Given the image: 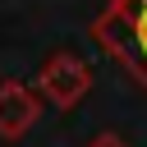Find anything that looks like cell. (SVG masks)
I'll list each match as a JSON object with an SVG mask.
<instances>
[{"instance_id": "cell-3", "label": "cell", "mask_w": 147, "mask_h": 147, "mask_svg": "<svg viewBox=\"0 0 147 147\" xmlns=\"http://www.w3.org/2000/svg\"><path fill=\"white\" fill-rule=\"evenodd\" d=\"M87 147H129V138H119V133H96Z\"/></svg>"}, {"instance_id": "cell-2", "label": "cell", "mask_w": 147, "mask_h": 147, "mask_svg": "<svg viewBox=\"0 0 147 147\" xmlns=\"http://www.w3.org/2000/svg\"><path fill=\"white\" fill-rule=\"evenodd\" d=\"M41 106H37V92L18 78L0 83V138H23L32 124H37Z\"/></svg>"}, {"instance_id": "cell-1", "label": "cell", "mask_w": 147, "mask_h": 147, "mask_svg": "<svg viewBox=\"0 0 147 147\" xmlns=\"http://www.w3.org/2000/svg\"><path fill=\"white\" fill-rule=\"evenodd\" d=\"M37 92H41L51 106L74 110V106L92 92V69H87V60H78L74 51H55V55L41 64V74H37Z\"/></svg>"}]
</instances>
